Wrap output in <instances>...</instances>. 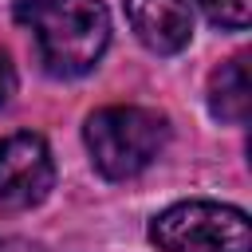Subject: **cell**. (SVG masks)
I'll use <instances>...</instances> for the list:
<instances>
[{"mask_svg": "<svg viewBox=\"0 0 252 252\" xmlns=\"http://www.w3.org/2000/svg\"><path fill=\"white\" fill-rule=\"evenodd\" d=\"M134 35L154 55H177L193 39V8L189 0H122Z\"/></svg>", "mask_w": 252, "mask_h": 252, "instance_id": "5", "label": "cell"}, {"mask_svg": "<svg viewBox=\"0 0 252 252\" xmlns=\"http://www.w3.org/2000/svg\"><path fill=\"white\" fill-rule=\"evenodd\" d=\"M209 114L228 126H244L252 114V79H248V55L224 59L209 75Z\"/></svg>", "mask_w": 252, "mask_h": 252, "instance_id": "6", "label": "cell"}, {"mask_svg": "<svg viewBox=\"0 0 252 252\" xmlns=\"http://www.w3.org/2000/svg\"><path fill=\"white\" fill-rule=\"evenodd\" d=\"M55 189V161L39 134L20 130L0 142V209L24 213Z\"/></svg>", "mask_w": 252, "mask_h": 252, "instance_id": "4", "label": "cell"}, {"mask_svg": "<svg viewBox=\"0 0 252 252\" xmlns=\"http://www.w3.org/2000/svg\"><path fill=\"white\" fill-rule=\"evenodd\" d=\"M158 252H252L248 213L217 201H177L150 220Z\"/></svg>", "mask_w": 252, "mask_h": 252, "instance_id": "3", "label": "cell"}, {"mask_svg": "<svg viewBox=\"0 0 252 252\" xmlns=\"http://www.w3.org/2000/svg\"><path fill=\"white\" fill-rule=\"evenodd\" d=\"M83 142L106 181L138 177L169 142V118L154 106H102L87 118Z\"/></svg>", "mask_w": 252, "mask_h": 252, "instance_id": "2", "label": "cell"}, {"mask_svg": "<svg viewBox=\"0 0 252 252\" xmlns=\"http://www.w3.org/2000/svg\"><path fill=\"white\" fill-rule=\"evenodd\" d=\"M16 98V67H12V55L0 47V110Z\"/></svg>", "mask_w": 252, "mask_h": 252, "instance_id": "8", "label": "cell"}, {"mask_svg": "<svg viewBox=\"0 0 252 252\" xmlns=\"http://www.w3.org/2000/svg\"><path fill=\"white\" fill-rule=\"evenodd\" d=\"M12 16L35 35L39 63L51 79L94 71L110 43V12L102 0H20Z\"/></svg>", "mask_w": 252, "mask_h": 252, "instance_id": "1", "label": "cell"}, {"mask_svg": "<svg viewBox=\"0 0 252 252\" xmlns=\"http://www.w3.org/2000/svg\"><path fill=\"white\" fill-rule=\"evenodd\" d=\"M205 16L224 32H244L252 20V0H197Z\"/></svg>", "mask_w": 252, "mask_h": 252, "instance_id": "7", "label": "cell"}, {"mask_svg": "<svg viewBox=\"0 0 252 252\" xmlns=\"http://www.w3.org/2000/svg\"><path fill=\"white\" fill-rule=\"evenodd\" d=\"M0 252H43V244L28 236H0Z\"/></svg>", "mask_w": 252, "mask_h": 252, "instance_id": "9", "label": "cell"}]
</instances>
